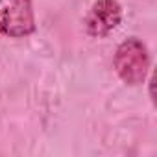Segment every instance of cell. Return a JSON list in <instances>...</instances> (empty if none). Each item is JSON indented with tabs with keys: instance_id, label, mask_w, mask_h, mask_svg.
<instances>
[{
	"instance_id": "6da1fadb",
	"label": "cell",
	"mask_w": 157,
	"mask_h": 157,
	"mask_svg": "<svg viewBox=\"0 0 157 157\" xmlns=\"http://www.w3.org/2000/svg\"><path fill=\"white\" fill-rule=\"evenodd\" d=\"M150 67V57L146 46L139 39L124 41L115 54V68L120 80L128 85H139L144 82Z\"/></svg>"
},
{
	"instance_id": "3957f363",
	"label": "cell",
	"mask_w": 157,
	"mask_h": 157,
	"mask_svg": "<svg viewBox=\"0 0 157 157\" xmlns=\"http://www.w3.org/2000/svg\"><path fill=\"white\" fill-rule=\"evenodd\" d=\"M122 19V8L117 0H98L87 15V32L93 37H105L113 32Z\"/></svg>"
},
{
	"instance_id": "7a4b0ae2",
	"label": "cell",
	"mask_w": 157,
	"mask_h": 157,
	"mask_svg": "<svg viewBox=\"0 0 157 157\" xmlns=\"http://www.w3.org/2000/svg\"><path fill=\"white\" fill-rule=\"evenodd\" d=\"M35 30L30 0H0V32L8 37H24Z\"/></svg>"
}]
</instances>
